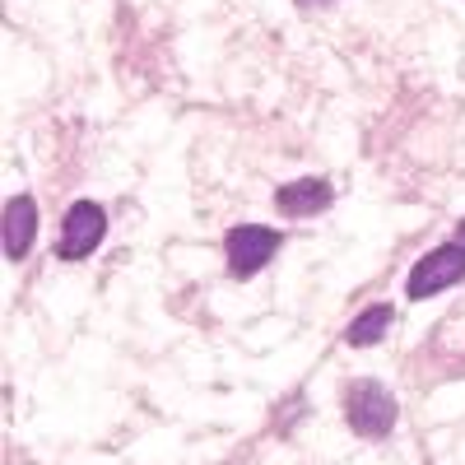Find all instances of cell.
<instances>
[{
  "mask_svg": "<svg viewBox=\"0 0 465 465\" xmlns=\"http://www.w3.org/2000/svg\"><path fill=\"white\" fill-rule=\"evenodd\" d=\"M344 419L359 438H386L396 429V396L381 381H354L344 396Z\"/></svg>",
  "mask_w": 465,
  "mask_h": 465,
  "instance_id": "1",
  "label": "cell"
},
{
  "mask_svg": "<svg viewBox=\"0 0 465 465\" xmlns=\"http://www.w3.org/2000/svg\"><path fill=\"white\" fill-rule=\"evenodd\" d=\"M460 280H465V247L460 242H447V247H433L429 256L410 270L405 293L419 302V298H433V293H442L447 284H460Z\"/></svg>",
  "mask_w": 465,
  "mask_h": 465,
  "instance_id": "2",
  "label": "cell"
},
{
  "mask_svg": "<svg viewBox=\"0 0 465 465\" xmlns=\"http://www.w3.org/2000/svg\"><path fill=\"white\" fill-rule=\"evenodd\" d=\"M280 252V232L275 228H265V223H242V228H232L228 232V242H223V256H228V270H232V280H247L256 275V270Z\"/></svg>",
  "mask_w": 465,
  "mask_h": 465,
  "instance_id": "3",
  "label": "cell"
},
{
  "mask_svg": "<svg viewBox=\"0 0 465 465\" xmlns=\"http://www.w3.org/2000/svg\"><path fill=\"white\" fill-rule=\"evenodd\" d=\"M103 232H107V214H103V205H94V201H74V205L65 210V223H61V256H65V261L89 256V252L103 242Z\"/></svg>",
  "mask_w": 465,
  "mask_h": 465,
  "instance_id": "4",
  "label": "cell"
},
{
  "mask_svg": "<svg viewBox=\"0 0 465 465\" xmlns=\"http://www.w3.org/2000/svg\"><path fill=\"white\" fill-rule=\"evenodd\" d=\"M331 182H322V177H302V182H289V186H280V196H275V205H280V214H289V219H307V214H322L326 205H331Z\"/></svg>",
  "mask_w": 465,
  "mask_h": 465,
  "instance_id": "5",
  "label": "cell"
},
{
  "mask_svg": "<svg viewBox=\"0 0 465 465\" xmlns=\"http://www.w3.org/2000/svg\"><path fill=\"white\" fill-rule=\"evenodd\" d=\"M33 232H37V205H33V196H15L5 205V252H10V261H19L33 247Z\"/></svg>",
  "mask_w": 465,
  "mask_h": 465,
  "instance_id": "6",
  "label": "cell"
},
{
  "mask_svg": "<svg viewBox=\"0 0 465 465\" xmlns=\"http://www.w3.org/2000/svg\"><path fill=\"white\" fill-rule=\"evenodd\" d=\"M386 326H391V307H386V302H372L368 312L344 331V340L354 344V349H368V344H377V340L386 335Z\"/></svg>",
  "mask_w": 465,
  "mask_h": 465,
  "instance_id": "7",
  "label": "cell"
},
{
  "mask_svg": "<svg viewBox=\"0 0 465 465\" xmlns=\"http://www.w3.org/2000/svg\"><path fill=\"white\" fill-rule=\"evenodd\" d=\"M298 5H322V0H298Z\"/></svg>",
  "mask_w": 465,
  "mask_h": 465,
  "instance_id": "8",
  "label": "cell"
},
{
  "mask_svg": "<svg viewBox=\"0 0 465 465\" xmlns=\"http://www.w3.org/2000/svg\"><path fill=\"white\" fill-rule=\"evenodd\" d=\"M460 238H465V219H460Z\"/></svg>",
  "mask_w": 465,
  "mask_h": 465,
  "instance_id": "9",
  "label": "cell"
}]
</instances>
